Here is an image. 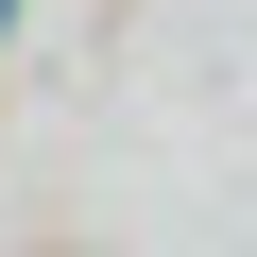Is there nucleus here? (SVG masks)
<instances>
[{
  "label": "nucleus",
  "mask_w": 257,
  "mask_h": 257,
  "mask_svg": "<svg viewBox=\"0 0 257 257\" xmlns=\"http://www.w3.org/2000/svg\"><path fill=\"white\" fill-rule=\"evenodd\" d=\"M0 18H18V0H0Z\"/></svg>",
  "instance_id": "f257e3e1"
}]
</instances>
